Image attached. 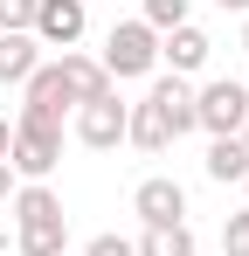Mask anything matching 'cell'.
I'll list each match as a JSON object with an SVG mask.
<instances>
[{
  "label": "cell",
  "mask_w": 249,
  "mask_h": 256,
  "mask_svg": "<svg viewBox=\"0 0 249 256\" xmlns=\"http://www.w3.org/2000/svg\"><path fill=\"white\" fill-rule=\"evenodd\" d=\"M97 62H104L111 84H124V76H152V70H160V35L132 14V21H118V28L104 35V56H97Z\"/></svg>",
  "instance_id": "obj_1"
},
{
  "label": "cell",
  "mask_w": 249,
  "mask_h": 256,
  "mask_svg": "<svg viewBox=\"0 0 249 256\" xmlns=\"http://www.w3.org/2000/svg\"><path fill=\"white\" fill-rule=\"evenodd\" d=\"M242 118H249V84H236V76L194 84V132H208V138H236Z\"/></svg>",
  "instance_id": "obj_2"
},
{
  "label": "cell",
  "mask_w": 249,
  "mask_h": 256,
  "mask_svg": "<svg viewBox=\"0 0 249 256\" xmlns=\"http://www.w3.org/2000/svg\"><path fill=\"white\" fill-rule=\"evenodd\" d=\"M7 166H14V180H48V173L62 166V132H56V125H35V118H14Z\"/></svg>",
  "instance_id": "obj_3"
},
{
  "label": "cell",
  "mask_w": 249,
  "mask_h": 256,
  "mask_svg": "<svg viewBox=\"0 0 249 256\" xmlns=\"http://www.w3.org/2000/svg\"><path fill=\"white\" fill-rule=\"evenodd\" d=\"M70 111H76V97H70V84H62V62H42L35 76L21 84V111H14V118H35V125H56V132H62Z\"/></svg>",
  "instance_id": "obj_4"
},
{
  "label": "cell",
  "mask_w": 249,
  "mask_h": 256,
  "mask_svg": "<svg viewBox=\"0 0 249 256\" xmlns=\"http://www.w3.org/2000/svg\"><path fill=\"white\" fill-rule=\"evenodd\" d=\"M124 118H132V104L111 90V97H97V104H76V111H70V132H76L90 152H111V146H124Z\"/></svg>",
  "instance_id": "obj_5"
},
{
  "label": "cell",
  "mask_w": 249,
  "mask_h": 256,
  "mask_svg": "<svg viewBox=\"0 0 249 256\" xmlns=\"http://www.w3.org/2000/svg\"><path fill=\"white\" fill-rule=\"evenodd\" d=\"M83 28H90V7L83 0H35V21H28V35H35L42 48H70L83 42Z\"/></svg>",
  "instance_id": "obj_6"
},
{
  "label": "cell",
  "mask_w": 249,
  "mask_h": 256,
  "mask_svg": "<svg viewBox=\"0 0 249 256\" xmlns=\"http://www.w3.org/2000/svg\"><path fill=\"white\" fill-rule=\"evenodd\" d=\"M132 214H138L146 228H173V222H187V187H180L173 173H152V180L132 187Z\"/></svg>",
  "instance_id": "obj_7"
},
{
  "label": "cell",
  "mask_w": 249,
  "mask_h": 256,
  "mask_svg": "<svg viewBox=\"0 0 249 256\" xmlns=\"http://www.w3.org/2000/svg\"><path fill=\"white\" fill-rule=\"evenodd\" d=\"M146 104L166 118V132H173V138H187V132H194V84H187V76H173V70H166V76H152Z\"/></svg>",
  "instance_id": "obj_8"
},
{
  "label": "cell",
  "mask_w": 249,
  "mask_h": 256,
  "mask_svg": "<svg viewBox=\"0 0 249 256\" xmlns=\"http://www.w3.org/2000/svg\"><path fill=\"white\" fill-rule=\"evenodd\" d=\"M208 56H214V42H208V28H173V35H160V62H173V76H194V70H208Z\"/></svg>",
  "instance_id": "obj_9"
},
{
  "label": "cell",
  "mask_w": 249,
  "mask_h": 256,
  "mask_svg": "<svg viewBox=\"0 0 249 256\" xmlns=\"http://www.w3.org/2000/svg\"><path fill=\"white\" fill-rule=\"evenodd\" d=\"M7 201H14V228H28V222H70V214H62V194H56L48 180H21Z\"/></svg>",
  "instance_id": "obj_10"
},
{
  "label": "cell",
  "mask_w": 249,
  "mask_h": 256,
  "mask_svg": "<svg viewBox=\"0 0 249 256\" xmlns=\"http://www.w3.org/2000/svg\"><path fill=\"white\" fill-rule=\"evenodd\" d=\"M56 62H62V84H70V97H76V104H97V97H111V76H104V62H97V56H76V48H70V56H56Z\"/></svg>",
  "instance_id": "obj_11"
},
{
  "label": "cell",
  "mask_w": 249,
  "mask_h": 256,
  "mask_svg": "<svg viewBox=\"0 0 249 256\" xmlns=\"http://www.w3.org/2000/svg\"><path fill=\"white\" fill-rule=\"evenodd\" d=\"M35 70H42V42H35V35H0V84L21 90Z\"/></svg>",
  "instance_id": "obj_12"
},
{
  "label": "cell",
  "mask_w": 249,
  "mask_h": 256,
  "mask_svg": "<svg viewBox=\"0 0 249 256\" xmlns=\"http://www.w3.org/2000/svg\"><path fill=\"white\" fill-rule=\"evenodd\" d=\"M124 146H138V152H166L173 146V132L152 104H132V118H124Z\"/></svg>",
  "instance_id": "obj_13"
},
{
  "label": "cell",
  "mask_w": 249,
  "mask_h": 256,
  "mask_svg": "<svg viewBox=\"0 0 249 256\" xmlns=\"http://www.w3.org/2000/svg\"><path fill=\"white\" fill-rule=\"evenodd\" d=\"M14 250L21 256H70V222H28V228H14Z\"/></svg>",
  "instance_id": "obj_14"
},
{
  "label": "cell",
  "mask_w": 249,
  "mask_h": 256,
  "mask_svg": "<svg viewBox=\"0 0 249 256\" xmlns=\"http://www.w3.org/2000/svg\"><path fill=\"white\" fill-rule=\"evenodd\" d=\"M132 250H138V256H201V242H194L187 222H173V228H146Z\"/></svg>",
  "instance_id": "obj_15"
},
{
  "label": "cell",
  "mask_w": 249,
  "mask_h": 256,
  "mask_svg": "<svg viewBox=\"0 0 249 256\" xmlns=\"http://www.w3.org/2000/svg\"><path fill=\"white\" fill-rule=\"evenodd\" d=\"M208 180H222V187H228V180L242 187V180H249V152H242V138H214V146H208Z\"/></svg>",
  "instance_id": "obj_16"
},
{
  "label": "cell",
  "mask_w": 249,
  "mask_h": 256,
  "mask_svg": "<svg viewBox=\"0 0 249 256\" xmlns=\"http://www.w3.org/2000/svg\"><path fill=\"white\" fill-rule=\"evenodd\" d=\"M138 21H146L152 35H173V28L194 21V0H138Z\"/></svg>",
  "instance_id": "obj_17"
},
{
  "label": "cell",
  "mask_w": 249,
  "mask_h": 256,
  "mask_svg": "<svg viewBox=\"0 0 249 256\" xmlns=\"http://www.w3.org/2000/svg\"><path fill=\"white\" fill-rule=\"evenodd\" d=\"M222 256H249V208L222 222Z\"/></svg>",
  "instance_id": "obj_18"
},
{
  "label": "cell",
  "mask_w": 249,
  "mask_h": 256,
  "mask_svg": "<svg viewBox=\"0 0 249 256\" xmlns=\"http://www.w3.org/2000/svg\"><path fill=\"white\" fill-rule=\"evenodd\" d=\"M35 21V0H0V35H28Z\"/></svg>",
  "instance_id": "obj_19"
},
{
  "label": "cell",
  "mask_w": 249,
  "mask_h": 256,
  "mask_svg": "<svg viewBox=\"0 0 249 256\" xmlns=\"http://www.w3.org/2000/svg\"><path fill=\"white\" fill-rule=\"evenodd\" d=\"M83 256H138V250H132L124 236H90V242H83Z\"/></svg>",
  "instance_id": "obj_20"
},
{
  "label": "cell",
  "mask_w": 249,
  "mask_h": 256,
  "mask_svg": "<svg viewBox=\"0 0 249 256\" xmlns=\"http://www.w3.org/2000/svg\"><path fill=\"white\" fill-rule=\"evenodd\" d=\"M7 146H14V118H0V160H7Z\"/></svg>",
  "instance_id": "obj_21"
},
{
  "label": "cell",
  "mask_w": 249,
  "mask_h": 256,
  "mask_svg": "<svg viewBox=\"0 0 249 256\" xmlns=\"http://www.w3.org/2000/svg\"><path fill=\"white\" fill-rule=\"evenodd\" d=\"M7 194H14V166L0 160V201H7Z\"/></svg>",
  "instance_id": "obj_22"
},
{
  "label": "cell",
  "mask_w": 249,
  "mask_h": 256,
  "mask_svg": "<svg viewBox=\"0 0 249 256\" xmlns=\"http://www.w3.org/2000/svg\"><path fill=\"white\" fill-rule=\"evenodd\" d=\"M214 7H228V14H249V0H214Z\"/></svg>",
  "instance_id": "obj_23"
},
{
  "label": "cell",
  "mask_w": 249,
  "mask_h": 256,
  "mask_svg": "<svg viewBox=\"0 0 249 256\" xmlns=\"http://www.w3.org/2000/svg\"><path fill=\"white\" fill-rule=\"evenodd\" d=\"M236 138H242V152H249V118H242V132H236Z\"/></svg>",
  "instance_id": "obj_24"
},
{
  "label": "cell",
  "mask_w": 249,
  "mask_h": 256,
  "mask_svg": "<svg viewBox=\"0 0 249 256\" xmlns=\"http://www.w3.org/2000/svg\"><path fill=\"white\" fill-rule=\"evenodd\" d=\"M242 56H249V14H242Z\"/></svg>",
  "instance_id": "obj_25"
},
{
  "label": "cell",
  "mask_w": 249,
  "mask_h": 256,
  "mask_svg": "<svg viewBox=\"0 0 249 256\" xmlns=\"http://www.w3.org/2000/svg\"><path fill=\"white\" fill-rule=\"evenodd\" d=\"M242 194H249V180H242Z\"/></svg>",
  "instance_id": "obj_26"
},
{
  "label": "cell",
  "mask_w": 249,
  "mask_h": 256,
  "mask_svg": "<svg viewBox=\"0 0 249 256\" xmlns=\"http://www.w3.org/2000/svg\"><path fill=\"white\" fill-rule=\"evenodd\" d=\"M83 7H90V0H83Z\"/></svg>",
  "instance_id": "obj_27"
}]
</instances>
